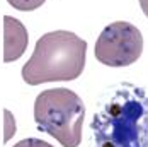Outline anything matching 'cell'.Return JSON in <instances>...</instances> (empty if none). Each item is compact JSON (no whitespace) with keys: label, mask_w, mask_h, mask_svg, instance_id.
<instances>
[{"label":"cell","mask_w":148,"mask_h":147,"mask_svg":"<svg viewBox=\"0 0 148 147\" xmlns=\"http://www.w3.org/2000/svg\"><path fill=\"white\" fill-rule=\"evenodd\" d=\"M87 41L72 31H51L43 34L31 58L22 67V79L29 86L43 82L73 80L85 67Z\"/></svg>","instance_id":"7a4b0ae2"},{"label":"cell","mask_w":148,"mask_h":147,"mask_svg":"<svg viewBox=\"0 0 148 147\" xmlns=\"http://www.w3.org/2000/svg\"><path fill=\"white\" fill-rule=\"evenodd\" d=\"M29 43L26 26L12 15H3V62L19 60Z\"/></svg>","instance_id":"5b68a950"},{"label":"cell","mask_w":148,"mask_h":147,"mask_svg":"<svg viewBox=\"0 0 148 147\" xmlns=\"http://www.w3.org/2000/svg\"><path fill=\"white\" fill-rule=\"evenodd\" d=\"M94 147H148V94L123 82L111 89L90 121Z\"/></svg>","instance_id":"6da1fadb"},{"label":"cell","mask_w":148,"mask_h":147,"mask_svg":"<svg viewBox=\"0 0 148 147\" xmlns=\"http://www.w3.org/2000/svg\"><path fill=\"white\" fill-rule=\"evenodd\" d=\"M140 7H141L143 14L148 17V0H140Z\"/></svg>","instance_id":"9c48e42d"},{"label":"cell","mask_w":148,"mask_h":147,"mask_svg":"<svg viewBox=\"0 0 148 147\" xmlns=\"http://www.w3.org/2000/svg\"><path fill=\"white\" fill-rule=\"evenodd\" d=\"M143 36L140 29L126 21H116L106 26L99 34L94 55L107 67H128L141 57Z\"/></svg>","instance_id":"277c9868"},{"label":"cell","mask_w":148,"mask_h":147,"mask_svg":"<svg viewBox=\"0 0 148 147\" xmlns=\"http://www.w3.org/2000/svg\"><path fill=\"white\" fill-rule=\"evenodd\" d=\"M85 104L72 89H46L34 101V120L41 132L51 135L63 147H78Z\"/></svg>","instance_id":"3957f363"},{"label":"cell","mask_w":148,"mask_h":147,"mask_svg":"<svg viewBox=\"0 0 148 147\" xmlns=\"http://www.w3.org/2000/svg\"><path fill=\"white\" fill-rule=\"evenodd\" d=\"M14 9L22 10V12H29V10H36L39 9L46 0H7Z\"/></svg>","instance_id":"52a82bcc"},{"label":"cell","mask_w":148,"mask_h":147,"mask_svg":"<svg viewBox=\"0 0 148 147\" xmlns=\"http://www.w3.org/2000/svg\"><path fill=\"white\" fill-rule=\"evenodd\" d=\"M14 147H55V146L48 144L46 140H41V139H24V140L17 142Z\"/></svg>","instance_id":"ba28073f"},{"label":"cell","mask_w":148,"mask_h":147,"mask_svg":"<svg viewBox=\"0 0 148 147\" xmlns=\"http://www.w3.org/2000/svg\"><path fill=\"white\" fill-rule=\"evenodd\" d=\"M17 132L15 116L10 110H3V142L7 144Z\"/></svg>","instance_id":"8992f818"}]
</instances>
